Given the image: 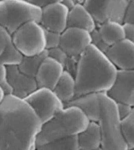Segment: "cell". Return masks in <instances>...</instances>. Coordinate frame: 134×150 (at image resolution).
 I'll return each instance as SVG.
<instances>
[{
  "label": "cell",
  "mask_w": 134,
  "mask_h": 150,
  "mask_svg": "<svg viewBox=\"0 0 134 150\" xmlns=\"http://www.w3.org/2000/svg\"><path fill=\"white\" fill-rule=\"evenodd\" d=\"M24 56L11 41L3 53L0 56V63L6 67L18 66L23 59Z\"/></svg>",
  "instance_id": "603a6c76"
},
{
  "label": "cell",
  "mask_w": 134,
  "mask_h": 150,
  "mask_svg": "<svg viewBox=\"0 0 134 150\" xmlns=\"http://www.w3.org/2000/svg\"><path fill=\"white\" fill-rule=\"evenodd\" d=\"M96 28L103 41L109 46L125 38L122 24L118 22L108 21L97 25Z\"/></svg>",
  "instance_id": "d6986e66"
},
{
  "label": "cell",
  "mask_w": 134,
  "mask_h": 150,
  "mask_svg": "<svg viewBox=\"0 0 134 150\" xmlns=\"http://www.w3.org/2000/svg\"><path fill=\"white\" fill-rule=\"evenodd\" d=\"M89 122L79 107H65L53 119L43 125L35 147L53 141L77 137L87 127Z\"/></svg>",
  "instance_id": "3957f363"
},
{
  "label": "cell",
  "mask_w": 134,
  "mask_h": 150,
  "mask_svg": "<svg viewBox=\"0 0 134 150\" xmlns=\"http://www.w3.org/2000/svg\"><path fill=\"white\" fill-rule=\"evenodd\" d=\"M11 41V35L3 27L0 26V56Z\"/></svg>",
  "instance_id": "83f0119b"
},
{
  "label": "cell",
  "mask_w": 134,
  "mask_h": 150,
  "mask_svg": "<svg viewBox=\"0 0 134 150\" xmlns=\"http://www.w3.org/2000/svg\"><path fill=\"white\" fill-rule=\"evenodd\" d=\"M128 150H134V148H133V149H128Z\"/></svg>",
  "instance_id": "e575fe53"
},
{
  "label": "cell",
  "mask_w": 134,
  "mask_h": 150,
  "mask_svg": "<svg viewBox=\"0 0 134 150\" xmlns=\"http://www.w3.org/2000/svg\"><path fill=\"white\" fill-rule=\"evenodd\" d=\"M92 44L90 33L85 29L68 27L61 34L60 47L77 59Z\"/></svg>",
  "instance_id": "9c48e42d"
},
{
  "label": "cell",
  "mask_w": 134,
  "mask_h": 150,
  "mask_svg": "<svg viewBox=\"0 0 134 150\" xmlns=\"http://www.w3.org/2000/svg\"><path fill=\"white\" fill-rule=\"evenodd\" d=\"M75 106L81 109L90 121L97 122L100 117L101 104L99 93H93L75 97L65 105Z\"/></svg>",
  "instance_id": "9a60e30c"
},
{
  "label": "cell",
  "mask_w": 134,
  "mask_h": 150,
  "mask_svg": "<svg viewBox=\"0 0 134 150\" xmlns=\"http://www.w3.org/2000/svg\"><path fill=\"white\" fill-rule=\"evenodd\" d=\"M134 24V1L130 0L125 12L123 23Z\"/></svg>",
  "instance_id": "f1b7e54d"
},
{
  "label": "cell",
  "mask_w": 134,
  "mask_h": 150,
  "mask_svg": "<svg viewBox=\"0 0 134 150\" xmlns=\"http://www.w3.org/2000/svg\"><path fill=\"white\" fill-rule=\"evenodd\" d=\"M117 72L105 53L91 44L77 62L75 97L93 93H107L113 84Z\"/></svg>",
  "instance_id": "7a4b0ae2"
},
{
  "label": "cell",
  "mask_w": 134,
  "mask_h": 150,
  "mask_svg": "<svg viewBox=\"0 0 134 150\" xmlns=\"http://www.w3.org/2000/svg\"><path fill=\"white\" fill-rule=\"evenodd\" d=\"M121 130L128 149L134 148V110L121 120Z\"/></svg>",
  "instance_id": "cb8c5ba5"
},
{
  "label": "cell",
  "mask_w": 134,
  "mask_h": 150,
  "mask_svg": "<svg viewBox=\"0 0 134 150\" xmlns=\"http://www.w3.org/2000/svg\"><path fill=\"white\" fill-rule=\"evenodd\" d=\"M45 30L46 39V49L59 47L60 45L61 34Z\"/></svg>",
  "instance_id": "d4e9b609"
},
{
  "label": "cell",
  "mask_w": 134,
  "mask_h": 150,
  "mask_svg": "<svg viewBox=\"0 0 134 150\" xmlns=\"http://www.w3.org/2000/svg\"><path fill=\"white\" fill-rule=\"evenodd\" d=\"M11 40L24 56L36 55L46 50L45 30L40 23L30 21L11 35Z\"/></svg>",
  "instance_id": "8992f818"
},
{
  "label": "cell",
  "mask_w": 134,
  "mask_h": 150,
  "mask_svg": "<svg viewBox=\"0 0 134 150\" xmlns=\"http://www.w3.org/2000/svg\"><path fill=\"white\" fill-rule=\"evenodd\" d=\"M42 9L29 0H0V26L11 35L30 21L40 23Z\"/></svg>",
  "instance_id": "5b68a950"
},
{
  "label": "cell",
  "mask_w": 134,
  "mask_h": 150,
  "mask_svg": "<svg viewBox=\"0 0 134 150\" xmlns=\"http://www.w3.org/2000/svg\"><path fill=\"white\" fill-rule=\"evenodd\" d=\"M69 10L60 0L42 8L40 24L46 30L62 34L68 28Z\"/></svg>",
  "instance_id": "30bf717a"
},
{
  "label": "cell",
  "mask_w": 134,
  "mask_h": 150,
  "mask_svg": "<svg viewBox=\"0 0 134 150\" xmlns=\"http://www.w3.org/2000/svg\"><path fill=\"white\" fill-rule=\"evenodd\" d=\"M79 150H98L101 146V136L98 122L90 121L87 127L77 136Z\"/></svg>",
  "instance_id": "e0dca14e"
},
{
  "label": "cell",
  "mask_w": 134,
  "mask_h": 150,
  "mask_svg": "<svg viewBox=\"0 0 134 150\" xmlns=\"http://www.w3.org/2000/svg\"><path fill=\"white\" fill-rule=\"evenodd\" d=\"M53 90L65 106L76 97V83L75 77L70 73L64 70Z\"/></svg>",
  "instance_id": "ac0fdd59"
},
{
  "label": "cell",
  "mask_w": 134,
  "mask_h": 150,
  "mask_svg": "<svg viewBox=\"0 0 134 150\" xmlns=\"http://www.w3.org/2000/svg\"><path fill=\"white\" fill-rule=\"evenodd\" d=\"M117 103L118 114L121 120L128 116L129 114H130L132 111L134 110V107L129 105L128 104L122 103Z\"/></svg>",
  "instance_id": "f546056e"
},
{
  "label": "cell",
  "mask_w": 134,
  "mask_h": 150,
  "mask_svg": "<svg viewBox=\"0 0 134 150\" xmlns=\"http://www.w3.org/2000/svg\"><path fill=\"white\" fill-rule=\"evenodd\" d=\"M64 71L63 66L51 57H46L39 68L35 79L38 88L53 90Z\"/></svg>",
  "instance_id": "5bb4252c"
},
{
  "label": "cell",
  "mask_w": 134,
  "mask_h": 150,
  "mask_svg": "<svg viewBox=\"0 0 134 150\" xmlns=\"http://www.w3.org/2000/svg\"><path fill=\"white\" fill-rule=\"evenodd\" d=\"M125 38L134 42V24L124 23L122 24Z\"/></svg>",
  "instance_id": "4dcf8cb0"
},
{
  "label": "cell",
  "mask_w": 134,
  "mask_h": 150,
  "mask_svg": "<svg viewBox=\"0 0 134 150\" xmlns=\"http://www.w3.org/2000/svg\"><path fill=\"white\" fill-rule=\"evenodd\" d=\"M105 54L118 69H134V42L130 40H121L110 46Z\"/></svg>",
  "instance_id": "7c38bea8"
},
{
  "label": "cell",
  "mask_w": 134,
  "mask_h": 150,
  "mask_svg": "<svg viewBox=\"0 0 134 150\" xmlns=\"http://www.w3.org/2000/svg\"><path fill=\"white\" fill-rule=\"evenodd\" d=\"M43 125L25 100L6 95L0 103V150H35Z\"/></svg>",
  "instance_id": "6da1fadb"
},
{
  "label": "cell",
  "mask_w": 134,
  "mask_h": 150,
  "mask_svg": "<svg viewBox=\"0 0 134 150\" xmlns=\"http://www.w3.org/2000/svg\"><path fill=\"white\" fill-rule=\"evenodd\" d=\"M117 103L134 106V70L118 69L115 81L106 93Z\"/></svg>",
  "instance_id": "8fae6325"
},
{
  "label": "cell",
  "mask_w": 134,
  "mask_h": 150,
  "mask_svg": "<svg viewBox=\"0 0 134 150\" xmlns=\"http://www.w3.org/2000/svg\"><path fill=\"white\" fill-rule=\"evenodd\" d=\"M47 51L49 57L59 62L63 66L64 70L70 73L75 77L79 59H77L69 56L60 47L51 49Z\"/></svg>",
  "instance_id": "44dd1931"
},
{
  "label": "cell",
  "mask_w": 134,
  "mask_h": 150,
  "mask_svg": "<svg viewBox=\"0 0 134 150\" xmlns=\"http://www.w3.org/2000/svg\"><path fill=\"white\" fill-rule=\"evenodd\" d=\"M6 67L8 82L12 95L25 99L38 88L35 79L21 72L18 66Z\"/></svg>",
  "instance_id": "4fadbf2b"
},
{
  "label": "cell",
  "mask_w": 134,
  "mask_h": 150,
  "mask_svg": "<svg viewBox=\"0 0 134 150\" xmlns=\"http://www.w3.org/2000/svg\"><path fill=\"white\" fill-rule=\"evenodd\" d=\"M30 3L41 9L52 3L54 0H29Z\"/></svg>",
  "instance_id": "1f68e13d"
},
{
  "label": "cell",
  "mask_w": 134,
  "mask_h": 150,
  "mask_svg": "<svg viewBox=\"0 0 134 150\" xmlns=\"http://www.w3.org/2000/svg\"><path fill=\"white\" fill-rule=\"evenodd\" d=\"M130 0H86L83 5L89 11L97 25L108 21L123 24L124 16Z\"/></svg>",
  "instance_id": "ba28073f"
},
{
  "label": "cell",
  "mask_w": 134,
  "mask_h": 150,
  "mask_svg": "<svg viewBox=\"0 0 134 150\" xmlns=\"http://www.w3.org/2000/svg\"><path fill=\"white\" fill-rule=\"evenodd\" d=\"M24 100L33 108L43 124L53 119L65 107L53 90L38 88Z\"/></svg>",
  "instance_id": "52a82bcc"
},
{
  "label": "cell",
  "mask_w": 134,
  "mask_h": 150,
  "mask_svg": "<svg viewBox=\"0 0 134 150\" xmlns=\"http://www.w3.org/2000/svg\"><path fill=\"white\" fill-rule=\"evenodd\" d=\"M0 86L2 87L6 95L12 93V90L8 82L7 67L0 63Z\"/></svg>",
  "instance_id": "4316f807"
},
{
  "label": "cell",
  "mask_w": 134,
  "mask_h": 150,
  "mask_svg": "<svg viewBox=\"0 0 134 150\" xmlns=\"http://www.w3.org/2000/svg\"><path fill=\"white\" fill-rule=\"evenodd\" d=\"M6 95V93L4 91V89L2 88L1 86H0V103L3 101Z\"/></svg>",
  "instance_id": "836d02e7"
},
{
  "label": "cell",
  "mask_w": 134,
  "mask_h": 150,
  "mask_svg": "<svg viewBox=\"0 0 134 150\" xmlns=\"http://www.w3.org/2000/svg\"><path fill=\"white\" fill-rule=\"evenodd\" d=\"M101 150V148H100V149H99V150Z\"/></svg>",
  "instance_id": "d590c367"
},
{
  "label": "cell",
  "mask_w": 134,
  "mask_h": 150,
  "mask_svg": "<svg viewBox=\"0 0 134 150\" xmlns=\"http://www.w3.org/2000/svg\"><path fill=\"white\" fill-rule=\"evenodd\" d=\"M92 44L100 51L105 53L110 46L105 44L101 38L98 29L96 28L94 30L90 33Z\"/></svg>",
  "instance_id": "484cf974"
},
{
  "label": "cell",
  "mask_w": 134,
  "mask_h": 150,
  "mask_svg": "<svg viewBox=\"0 0 134 150\" xmlns=\"http://www.w3.org/2000/svg\"><path fill=\"white\" fill-rule=\"evenodd\" d=\"M68 27L80 28L91 33L96 28V25L93 17L86 7L83 4H76L69 11Z\"/></svg>",
  "instance_id": "2e32d148"
},
{
  "label": "cell",
  "mask_w": 134,
  "mask_h": 150,
  "mask_svg": "<svg viewBox=\"0 0 134 150\" xmlns=\"http://www.w3.org/2000/svg\"><path fill=\"white\" fill-rule=\"evenodd\" d=\"M48 56L47 50L36 55L24 56L22 62L18 67L21 72L35 78L41 63Z\"/></svg>",
  "instance_id": "ffe728a7"
},
{
  "label": "cell",
  "mask_w": 134,
  "mask_h": 150,
  "mask_svg": "<svg viewBox=\"0 0 134 150\" xmlns=\"http://www.w3.org/2000/svg\"><path fill=\"white\" fill-rule=\"evenodd\" d=\"M62 3L68 8V10H71L76 5L75 0H62Z\"/></svg>",
  "instance_id": "d6a6232c"
},
{
  "label": "cell",
  "mask_w": 134,
  "mask_h": 150,
  "mask_svg": "<svg viewBox=\"0 0 134 150\" xmlns=\"http://www.w3.org/2000/svg\"><path fill=\"white\" fill-rule=\"evenodd\" d=\"M101 104L98 122L101 136L102 150H127V144L121 130V119L117 103L105 92L99 93Z\"/></svg>",
  "instance_id": "277c9868"
},
{
  "label": "cell",
  "mask_w": 134,
  "mask_h": 150,
  "mask_svg": "<svg viewBox=\"0 0 134 150\" xmlns=\"http://www.w3.org/2000/svg\"></svg>",
  "instance_id": "8d00e7d4"
},
{
  "label": "cell",
  "mask_w": 134,
  "mask_h": 150,
  "mask_svg": "<svg viewBox=\"0 0 134 150\" xmlns=\"http://www.w3.org/2000/svg\"><path fill=\"white\" fill-rule=\"evenodd\" d=\"M35 150H79L77 136L63 138L36 146Z\"/></svg>",
  "instance_id": "7402d4cb"
}]
</instances>
